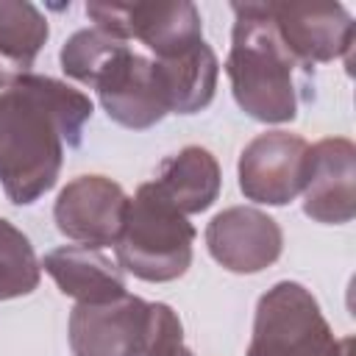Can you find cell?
<instances>
[{"label": "cell", "mask_w": 356, "mask_h": 356, "mask_svg": "<svg viewBox=\"0 0 356 356\" xmlns=\"http://www.w3.org/2000/svg\"><path fill=\"white\" fill-rule=\"evenodd\" d=\"M89 117L92 100L47 75L28 72L0 92V184L11 203L28 206L56 184Z\"/></svg>", "instance_id": "6da1fadb"}, {"label": "cell", "mask_w": 356, "mask_h": 356, "mask_svg": "<svg viewBox=\"0 0 356 356\" xmlns=\"http://www.w3.org/2000/svg\"><path fill=\"white\" fill-rule=\"evenodd\" d=\"M61 70L95 89L106 114L125 128L145 131L172 114L161 61L100 28H83L64 42Z\"/></svg>", "instance_id": "7a4b0ae2"}, {"label": "cell", "mask_w": 356, "mask_h": 356, "mask_svg": "<svg viewBox=\"0 0 356 356\" xmlns=\"http://www.w3.org/2000/svg\"><path fill=\"white\" fill-rule=\"evenodd\" d=\"M225 72L234 100L261 122H289L306 89V67L281 39L267 3H234Z\"/></svg>", "instance_id": "3957f363"}, {"label": "cell", "mask_w": 356, "mask_h": 356, "mask_svg": "<svg viewBox=\"0 0 356 356\" xmlns=\"http://www.w3.org/2000/svg\"><path fill=\"white\" fill-rule=\"evenodd\" d=\"M195 228L156 186L142 184L128 200L122 234L117 239L120 267L142 281H172L192 264Z\"/></svg>", "instance_id": "277c9868"}, {"label": "cell", "mask_w": 356, "mask_h": 356, "mask_svg": "<svg viewBox=\"0 0 356 356\" xmlns=\"http://www.w3.org/2000/svg\"><path fill=\"white\" fill-rule=\"evenodd\" d=\"M353 339H337L314 295L298 281H278L256 303L245 356H350Z\"/></svg>", "instance_id": "5b68a950"}, {"label": "cell", "mask_w": 356, "mask_h": 356, "mask_svg": "<svg viewBox=\"0 0 356 356\" xmlns=\"http://www.w3.org/2000/svg\"><path fill=\"white\" fill-rule=\"evenodd\" d=\"M86 17L95 28L139 44L153 58H175L206 42L192 3H89Z\"/></svg>", "instance_id": "8992f818"}, {"label": "cell", "mask_w": 356, "mask_h": 356, "mask_svg": "<svg viewBox=\"0 0 356 356\" xmlns=\"http://www.w3.org/2000/svg\"><path fill=\"white\" fill-rule=\"evenodd\" d=\"M153 323V303L122 295L106 303H78L70 314L75 356H142Z\"/></svg>", "instance_id": "52a82bcc"}, {"label": "cell", "mask_w": 356, "mask_h": 356, "mask_svg": "<svg viewBox=\"0 0 356 356\" xmlns=\"http://www.w3.org/2000/svg\"><path fill=\"white\" fill-rule=\"evenodd\" d=\"M309 142L298 134L267 131L248 142L239 156V189L248 200L284 206L303 192Z\"/></svg>", "instance_id": "ba28073f"}, {"label": "cell", "mask_w": 356, "mask_h": 356, "mask_svg": "<svg viewBox=\"0 0 356 356\" xmlns=\"http://www.w3.org/2000/svg\"><path fill=\"white\" fill-rule=\"evenodd\" d=\"M125 189L106 175L72 178L56 200V228L75 245L108 248L117 245L128 211Z\"/></svg>", "instance_id": "9c48e42d"}, {"label": "cell", "mask_w": 356, "mask_h": 356, "mask_svg": "<svg viewBox=\"0 0 356 356\" xmlns=\"http://www.w3.org/2000/svg\"><path fill=\"white\" fill-rule=\"evenodd\" d=\"M286 47L306 64L334 61L353 47V19L339 3H267Z\"/></svg>", "instance_id": "30bf717a"}, {"label": "cell", "mask_w": 356, "mask_h": 356, "mask_svg": "<svg viewBox=\"0 0 356 356\" xmlns=\"http://www.w3.org/2000/svg\"><path fill=\"white\" fill-rule=\"evenodd\" d=\"M206 245L214 261L231 273H259L281 256V228L259 209L231 206L206 228Z\"/></svg>", "instance_id": "8fae6325"}, {"label": "cell", "mask_w": 356, "mask_h": 356, "mask_svg": "<svg viewBox=\"0 0 356 356\" xmlns=\"http://www.w3.org/2000/svg\"><path fill=\"white\" fill-rule=\"evenodd\" d=\"M356 150L348 139H320L309 147L303 211L328 225L350 222L356 211Z\"/></svg>", "instance_id": "7c38bea8"}, {"label": "cell", "mask_w": 356, "mask_h": 356, "mask_svg": "<svg viewBox=\"0 0 356 356\" xmlns=\"http://www.w3.org/2000/svg\"><path fill=\"white\" fill-rule=\"evenodd\" d=\"M56 286L78 303H106L125 295L122 270L100 250L89 245H61L42 261Z\"/></svg>", "instance_id": "4fadbf2b"}, {"label": "cell", "mask_w": 356, "mask_h": 356, "mask_svg": "<svg viewBox=\"0 0 356 356\" xmlns=\"http://www.w3.org/2000/svg\"><path fill=\"white\" fill-rule=\"evenodd\" d=\"M153 186L181 214H197L206 211L220 195V164L206 147L189 145L161 161Z\"/></svg>", "instance_id": "5bb4252c"}, {"label": "cell", "mask_w": 356, "mask_h": 356, "mask_svg": "<svg viewBox=\"0 0 356 356\" xmlns=\"http://www.w3.org/2000/svg\"><path fill=\"white\" fill-rule=\"evenodd\" d=\"M47 33V19L33 3L0 0V89L28 75Z\"/></svg>", "instance_id": "9a60e30c"}, {"label": "cell", "mask_w": 356, "mask_h": 356, "mask_svg": "<svg viewBox=\"0 0 356 356\" xmlns=\"http://www.w3.org/2000/svg\"><path fill=\"white\" fill-rule=\"evenodd\" d=\"M39 270L31 239L0 217V300L31 295L39 286Z\"/></svg>", "instance_id": "2e32d148"}, {"label": "cell", "mask_w": 356, "mask_h": 356, "mask_svg": "<svg viewBox=\"0 0 356 356\" xmlns=\"http://www.w3.org/2000/svg\"><path fill=\"white\" fill-rule=\"evenodd\" d=\"M142 356H195L184 342V328L178 314L167 303H153L150 337Z\"/></svg>", "instance_id": "e0dca14e"}]
</instances>
